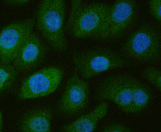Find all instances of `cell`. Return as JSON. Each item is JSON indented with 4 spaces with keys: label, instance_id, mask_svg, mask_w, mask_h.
<instances>
[{
    "label": "cell",
    "instance_id": "8",
    "mask_svg": "<svg viewBox=\"0 0 161 132\" xmlns=\"http://www.w3.org/2000/svg\"><path fill=\"white\" fill-rule=\"evenodd\" d=\"M89 87L88 83L79 76L74 69L67 80L58 108L66 115L73 116L84 109L88 103Z\"/></svg>",
    "mask_w": 161,
    "mask_h": 132
},
{
    "label": "cell",
    "instance_id": "17",
    "mask_svg": "<svg viewBox=\"0 0 161 132\" xmlns=\"http://www.w3.org/2000/svg\"><path fill=\"white\" fill-rule=\"evenodd\" d=\"M29 1V0H7L5 2L10 4L22 5L27 3Z\"/></svg>",
    "mask_w": 161,
    "mask_h": 132
},
{
    "label": "cell",
    "instance_id": "12",
    "mask_svg": "<svg viewBox=\"0 0 161 132\" xmlns=\"http://www.w3.org/2000/svg\"><path fill=\"white\" fill-rule=\"evenodd\" d=\"M52 115V110L48 108H40L32 111L22 119L21 130L26 132H50Z\"/></svg>",
    "mask_w": 161,
    "mask_h": 132
},
{
    "label": "cell",
    "instance_id": "6",
    "mask_svg": "<svg viewBox=\"0 0 161 132\" xmlns=\"http://www.w3.org/2000/svg\"><path fill=\"white\" fill-rule=\"evenodd\" d=\"M63 71L59 67H45L33 73L22 82L19 96L23 99L34 98L48 95L54 92L61 84Z\"/></svg>",
    "mask_w": 161,
    "mask_h": 132
},
{
    "label": "cell",
    "instance_id": "3",
    "mask_svg": "<svg viewBox=\"0 0 161 132\" xmlns=\"http://www.w3.org/2000/svg\"><path fill=\"white\" fill-rule=\"evenodd\" d=\"M66 6L63 0H43L36 13V26L49 44L60 52L64 51L67 42L64 32Z\"/></svg>",
    "mask_w": 161,
    "mask_h": 132
},
{
    "label": "cell",
    "instance_id": "1",
    "mask_svg": "<svg viewBox=\"0 0 161 132\" xmlns=\"http://www.w3.org/2000/svg\"><path fill=\"white\" fill-rule=\"evenodd\" d=\"M150 95L149 91L143 85L124 74L104 78L99 84L96 90L98 99L110 100L127 113L142 109L147 103Z\"/></svg>",
    "mask_w": 161,
    "mask_h": 132
},
{
    "label": "cell",
    "instance_id": "15",
    "mask_svg": "<svg viewBox=\"0 0 161 132\" xmlns=\"http://www.w3.org/2000/svg\"><path fill=\"white\" fill-rule=\"evenodd\" d=\"M150 11L152 15L160 22L161 21V0L151 1L149 4Z\"/></svg>",
    "mask_w": 161,
    "mask_h": 132
},
{
    "label": "cell",
    "instance_id": "16",
    "mask_svg": "<svg viewBox=\"0 0 161 132\" xmlns=\"http://www.w3.org/2000/svg\"><path fill=\"white\" fill-rule=\"evenodd\" d=\"M104 132H122L129 131L125 127L120 124H112L106 126L102 130Z\"/></svg>",
    "mask_w": 161,
    "mask_h": 132
},
{
    "label": "cell",
    "instance_id": "7",
    "mask_svg": "<svg viewBox=\"0 0 161 132\" xmlns=\"http://www.w3.org/2000/svg\"><path fill=\"white\" fill-rule=\"evenodd\" d=\"M35 19L29 18L6 26L0 33V62L10 63L22 44L32 32Z\"/></svg>",
    "mask_w": 161,
    "mask_h": 132
},
{
    "label": "cell",
    "instance_id": "18",
    "mask_svg": "<svg viewBox=\"0 0 161 132\" xmlns=\"http://www.w3.org/2000/svg\"><path fill=\"white\" fill-rule=\"evenodd\" d=\"M2 114H1V113H0V128H1V129L2 128Z\"/></svg>",
    "mask_w": 161,
    "mask_h": 132
},
{
    "label": "cell",
    "instance_id": "13",
    "mask_svg": "<svg viewBox=\"0 0 161 132\" xmlns=\"http://www.w3.org/2000/svg\"><path fill=\"white\" fill-rule=\"evenodd\" d=\"M18 70L10 63H0V90L3 92L14 83L18 75Z\"/></svg>",
    "mask_w": 161,
    "mask_h": 132
},
{
    "label": "cell",
    "instance_id": "11",
    "mask_svg": "<svg viewBox=\"0 0 161 132\" xmlns=\"http://www.w3.org/2000/svg\"><path fill=\"white\" fill-rule=\"evenodd\" d=\"M108 105L106 102L98 104L91 112L83 115L64 127L67 132H91L96 129L99 121L107 114Z\"/></svg>",
    "mask_w": 161,
    "mask_h": 132
},
{
    "label": "cell",
    "instance_id": "4",
    "mask_svg": "<svg viewBox=\"0 0 161 132\" xmlns=\"http://www.w3.org/2000/svg\"><path fill=\"white\" fill-rule=\"evenodd\" d=\"M72 57L74 69L86 79L109 70L125 67L130 64L116 52L104 47L75 51Z\"/></svg>",
    "mask_w": 161,
    "mask_h": 132
},
{
    "label": "cell",
    "instance_id": "14",
    "mask_svg": "<svg viewBox=\"0 0 161 132\" xmlns=\"http://www.w3.org/2000/svg\"><path fill=\"white\" fill-rule=\"evenodd\" d=\"M142 75L147 80L161 91L160 70L154 67H148L143 71Z\"/></svg>",
    "mask_w": 161,
    "mask_h": 132
},
{
    "label": "cell",
    "instance_id": "10",
    "mask_svg": "<svg viewBox=\"0 0 161 132\" xmlns=\"http://www.w3.org/2000/svg\"><path fill=\"white\" fill-rule=\"evenodd\" d=\"M49 50L45 43L32 32L21 47L13 65L18 71L25 72L37 67L43 60Z\"/></svg>",
    "mask_w": 161,
    "mask_h": 132
},
{
    "label": "cell",
    "instance_id": "2",
    "mask_svg": "<svg viewBox=\"0 0 161 132\" xmlns=\"http://www.w3.org/2000/svg\"><path fill=\"white\" fill-rule=\"evenodd\" d=\"M110 7L102 3L72 0L66 28L76 38L96 39L107 21Z\"/></svg>",
    "mask_w": 161,
    "mask_h": 132
},
{
    "label": "cell",
    "instance_id": "9",
    "mask_svg": "<svg viewBox=\"0 0 161 132\" xmlns=\"http://www.w3.org/2000/svg\"><path fill=\"white\" fill-rule=\"evenodd\" d=\"M134 1L119 0L110 6L107 21L96 39H112L120 35L132 21L135 14Z\"/></svg>",
    "mask_w": 161,
    "mask_h": 132
},
{
    "label": "cell",
    "instance_id": "5",
    "mask_svg": "<svg viewBox=\"0 0 161 132\" xmlns=\"http://www.w3.org/2000/svg\"><path fill=\"white\" fill-rule=\"evenodd\" d=\"M160 42L156 32L152 28L144 27L133 33L122 48L128 58L143 63H155L160 59Z\"/></svg>",
    "mask_w": 161,
    "mask_h": 132
}]
</instances>
